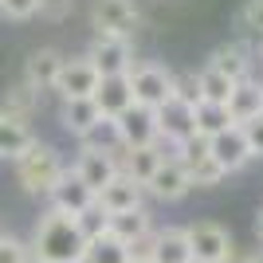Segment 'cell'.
<instances>
[{
  "mask_svg": "<svg viewBox=\"0 0 263 263\" xmlns=\"http://www.w3.org/2000/svg\"><path fill=\"white\" fill-rule=\"evenodd\" d=\"M28 248H32L35 263H83V255H87V240H83L75 216H63L55 209H47L40 216Z\"/></svg>",
  "mask_w": 263,
  "mask_h": 263,
  "instance_id": "cell-1",
  "label": "cell"
},
{
  "mask_svg": "<svg viewBox=\"0 0 263 263\" xmlns=\"http://www.w3.org/2000/svg\"><path fill=\"white\" fill-rule=\"evenodd\" d=\"M12 165H16V181H20V189H24V193H32V197H47V193L55 189V181L63 177V169H67V165L59 161V154H55V145L40 142V138H35Z\"/></svg>",
  "mask_w": 263,
  "mask_h": 263,
  "instance_id": "cell-2",
  "label": "cell"
},
{
  "mask_svg": "<svg viewBox=\"0 0 263 263\" xmlns=\"http://www.w3.org/2000/svg\"><path fill=\"white\" fill-rule=\"evenodd\" d=\"M130 90H134V106L145 110H161L173 99V71L161 63H134L130 67Z\"/></svg>",
  "mask_w": 263,
  "mask_h": 263,
  "instance_id": "cell-3",
  "label": "cell"
},
{
  "mask_svg": "<svg viewBox=\"0 0 263 263\" xmlns=\"http://www.w3.org/2000/svg\"><path fill=\"white\" fill-rule=\"evenodd\" d=\"M185 236H189L193 263H224L232 252H236L232 232L224 228V224H216V220H197V224H189Z\"/></svg>",
  "mask_w": 263,
  "mask_h": 263,
  "instance_id": "cell-4",
  "label": "cell"
},
{
  "mask_svg": "<svg viewBox=\"0 0 263 263\" xmlns=\"http://www.w3.org/2000/svg\"><path fill=\"white\" fill-rule=\"evenodd\" d=\"M87 59L95 63V71H99L102 79H110V75H130V67H134V44H130V40H122V35L95 32V44H90Z\"/></svg>",
  "mask_w": 263,
  "mask_h": 263,
  "instance_id": "cell-5",
  "label": "cell"
},
{
  "mask_svg": "<svg viewBox=\"0 0 263 263\" xmlns=\"http://www.w3.org/2000/svg\"><path fill=\"white\" fill-rule=\"evenodd\" d=\"M90 20H95V32L130 40L142 16H138V4H134V0H95V4H90Z\"/></svg>",
  "mask_w": 263,
  "mask_h": 263,
  "instance_id": "cell-6",
  "label": "cell"
},
{
  "mask_svg": "<svg viewBox=\"0 0 263 263\" xmlns=\"http://www.w3.org/2000/svg\"><path fill=\"white\" fill-rule=\"evenodd\" d=\"M99 83H102V75L95 71V63H90L87 55H83V59H63L59 79H55V90L63 95V102H71V99H95Z\"/></svg>",
  "mask_w": 263,
  "mask_h": 263,
  "instance_id": "cell-7",
  "label": "cell"
},
{
  "mask_svg": "<svg viewBox=\"0 0 263 263\" xmlns=\"http://www.w3.org/2000/svg\"><path fill=\"white\" fill-rule=\"evenodd\" d=\"M145 193L154 200H181L193 193V181H189V169L177 157H165L161 165H157V173L145 181Z\"/></svg>",
  "mask_w": 263,
  "mask_h": 263,
  "instance_id": "cell-8",
  "label": "cell"
},
{
  "mask_svg": "<svg viewBox=\"0 0 263 263\" xmlns=\"http://www.w3.org/2000/svg\"><path fill=\"white\" fill-rule=\"evenodd\" d=\"M157 118V145L169 142V145H181L185 138H193L197 134V122H193V106H185V102L169 99L161 110H154Z\"/></svg>",
  "mask_w": 263,
  "mask_h": 263,
  "instance_id": "cell-9",
  "label": "cell"
},
{
  "mask_svg": "<svg viewBox=\"0 0 263 263\" xmlns=\"http://www.w3.org/2000/svg\"><path fill=\"white\" fill-rule=\"evenodd\" d=\"M145 189L134 181V177L118 173L114 181H110L106 189H102L99 197H95V204H99L106 216H118V212H134V209H145Z\"/></svg>",
  "mask_w": 263,
  "mask_h": 263,
  "instance_id": "cell-10",
  "label": "cell"
},
{
  "mask_svg": "<svg viewBox=\"0 0 263 263\" xmlns=\"http://www.w3.org/2000/svg\"><path fill=\"white\" fill-rule=\"evenodd\" d=\"M209 157L224 173H236V169H243V165L252 161V149H248V138H243L240 126H228L224 134L209 138Z\"/></svg>",
  "mask_w": 263,
  "mask_h": 263,
  "instance_id": "cell-11",
  "label": "cell"
},
{
  "mask_svg": "<svg viewBox=\"0 0 263 263\" xmlns=\"http://www.w3.org/2000/svg\"><path fill=\"white\" fill-rule=\"evenodd\" d=\"M71 173H75L79 181H83V185H87L90 193L99 197L102 189H106L110 181L118 177V161H114V154H99V149H83Z\"/></svg>",
  "mask_w": 263,
  "mask_h": 263,
  "instance_id": "cell-12",
  "label": "cell"
},
{
  "mask_svg": "<svg viewBox=\"0 0 263 263\" xmlns=\"http://www.w3.org/2000/svg\"><path fill=\"white\" fill-rule=\"evenodd\" d=\"M47 200H51L55 212H63V216H79L83 209H90V204H95V193H90V189L83 185L71 169H63V177L55 181V189L47 193Z\"/></svg>",
  "mask_w": 263,
  "mask_h": 263,
  "instance_id": "cell-13",
  "label": "cell"
},
{
  "mask_svg": "<svg viewBox=\"0 0 263 263\" xmlns=\"http://www.w3.org/2000/svg\"><path fill=\"white\" fill-rule=\"evenodd\" d=\"M165 157L169 154H165L161 145H138V149H126V145H122L118 154H114V161H118V173L134 177V181L145 189V181L157 173V165H161Z\"/></svg>",
  "mask_w": 263,
  "mask_h": 263,
  "instance_id": "cell-14",
  "label": "cell"
},
{
  "mask_svg": "<svg viewBox=\"0 0 263 263\" xmlns=\"http://www.w3.org/2000/svg\"><path fill=\"white\" fill-rule=\"evenodd\" d=\"M118 130H122V145L126 149L157 145V118H154V110H145V106H130L118 118Z\"/></svg>",
  "mask_w": 263,
  "mask_h": 263,
  "instance_id": "cell-15",
  "label": "cell"
},
{
  "mask_svg": "<svg viewBox=\"0 0 263 263\" xmlns=\"http://www.w3.org/2000/svg\"><path fill=\"white\" fill-rule=\"evenodd\" d=\"M95 106H99L102 118H122V114L134 106L130 75H110V79H102L99 90H95Z\"/></svg>",
  "mask_w": 263,
  "mask_h": 263,
  "instance_id": "cell-16",
  "label": "cell"
},
{
  "mask_svg": "<svg viewBox=\"0 0 263 263\" xmlns=\"http://www.w3.org/2000/svg\"><path fill=\"white\" fill-rule=\"evenodd\" d=\"M259 114H263V83L259 79H240L228 95V118L236 126H243V122L259 118Z\"/></svg>",
  "mask_w": 263,
  "mask_h": 263,
  "instance_id": "cell-17",
  "label": "cell"
},
{
  "mask_svg": "<svg viewBox=\"0 0 263 263\" xmlns=\"http://www.w3.org/2000/svg\"><path fill=\"white\" fill-rule=\"evenodd\" d=\"M252 55H255V51H252L248 44L232 40V44H224V47H216V51H212L209 67H216L220 75H228L232 83H240V79H252V67H255Z\"/></svg>",
  "mask_w": 263,
  "mask_h": 263,
  "instance_id": "cell-18",
  "label": "cell"
},
{
  "mask_svg": "<svg viewBox=\"0 0 263 263\" xmlns=\"http://www.w3.org/2000/svg\"><path fill=\"white\" fill-rule=\"evenodd\" d=\"M59 67H63V55L55 51V47H40V51H32L28 67H24V83H28V87H35L40 95H44V90H55Z\"/></svg>",
  "mask_w": 263,
  "mask_h": 263,
  "instance_id": "cell-19",
  "label": "cell"
},
{
  "mask_svg": "<svg viewBox=\"0 0 263 263\" xmlns=\"http://www.w3.org/2000/svg\"><path fill=\"white\" fill-rule=\"evenodd\" d=\"M145 232H154L149 209H134V212H118V216H110L106 236H110V240H118L122 248H130V243H138V240H142Z\"/></svg>",
  "mask_w": 263,
  "mask_h": 263,
  "instance_id": "cell-20",
  "label": "cell"
},
{
  "mask_svg": "<svg viewBox=\"0 0 263 263\" xmlns=\"http://www.w3.org/2000/svg\"><path fill=\"white\" fill-rule=\"evenodd\" d=\"M32 142H35V134L28 130V122L12 118L8 110H0V157L16 161V157H20Z\"/></svg>",
  "mask_w": 263,
  "mask_h": 263,
  "instance_id": "cell-21",
  "label": "cell"
},
{
  "mask_svg": "<svg viewBox=\"0 0 263 263\" xmlns=\"http://www.w3.org/2000/svg\"><path fill=\"white\" fill-rule=\"evenodd\" d=\"M154 263H193V252H189V236H185V228H157Z\"/></svg>",
  "mask_w": 263,
  "mask_h": 263,
  "instance_id": "cell-22",
  "label": "cell"
},
{
  "mask_svg": "<svg viewBox=\"0 0 263 263\" xmlns=\"http://www.w3.org/2000/svg\"><path fill=\"white\" fill-rule=\"evenodd\" d=\"M99 118H102V114H99V106H95V99H71V102H63V110H59L63 130L75 134V138H83Z\"/></svg>",
  "mask_w": 263,
  "mask_h": 263,
  "instance_id": "cell-23",
  "label": "cell"
},
{
  "mask_svg": "<svg viewBox=\"0 0 263 263\" xmlns=\"http://www.w3.org/2000/svg\"><path fill=\"white\" fill-rule=\"evenodd\" d=\"M83 149H99V154H118L122 149V130H118V118H99L83 138Z\"/></svg>",
  "mask_w": 263,
  "mask_h": 263,
  "instance_id": "cell-24",
  "label": "cell"
},
{
  "mask_svg": "<svg viewBox=\"0 0 263 263\" xmlns=\"http://www.w3.org/2000/svg\"><path fill=\"white\" fill-rule=\"evenodd\" d=\"M193 122H197L200 138H216V134H224L228 126H236V122L228 118V106H216V102H197V106H193Z\"/></svg>",
  "mask_w": 263,
  "mask_h": 263,
  "instance_id": "cell-25",
  "label": "cell"
},
{
  "mask_svg": "<svg viewBox=\"0 0 263 263\" xmlns=\"http://www.w3.org/2000/svg\"><path fill=\"white\" fill-rule=\"evenodd\" d=\"M197 83H200V102H216V106H228V95H232V83L228 75H220L216 67H200L197 71Z\"/></svg>",
  "mask_w": 263,
  "mask_h": 263,
  "instance_id": "cell-26",
  "label": "cell"
},
{
  "mask_svg": "<svg viewBox=\"0 0 263 263\" xmlns=\"http://www.w3.org/2000/svg\"><path fill=\"white\" fill-rule=\"evenodd\" d=\"M35 106H40V90L28 87V83H20V87H12V90H8V99H4V106H0V110H8L12 118L28 122V118L35 114Z\"/></svg>",
  "mask_w": 263,
  "mask_h": 263,
  "instance_id": "cell-27",
  "label": "cell"
},
{
  "mask_svg": "<svg viewBox=\"0 0 263 263\" xmlns=\"http://www.w3.org/2000/svg\"><path fill=\"white\" fill-rule=\"evenodd\" d=\"M83 263H130V252H126L118 240L102 236V240L87 243V255H83Z\"/></svg>",
  "mask_w": 263,
  "mask_h": 263,
  "instance_id": "cell-28",
  "label": "cell"
},
{
  "mask_svg": "<svg viewBox=\"0 0 263 263\" xmlns=\"http://www.w3.org/2000/svg\"><path fill=\"white\" fill-rule=\"evenodd\" d=\"M75 224H79V232H83V240H87V243H95V240H102V236H106L110 216L99 209V204H90V209H83V212L75 216Z\"/></svg>",
  "mask_w": 263,
  "mask_h": 263,
  "instance_id": "cell-29",
  "label": "cell"
},
{
  "mask_svg": "<svg viewBox=\"0 0 263 263\" xmlns=\"http://www.w3.org/2000/svg\"><path fill=\"white\" fill-rule=\"evenodd\" d=\"M169 157H177L185 169H193L197 161H204V157H209V138L193 134V138H185L181 145H173V154H169Z\"/></svg>",
  "mask_w": 263,
  "mask_h": 263,
  "instance_id": "cell-30",
  "label": "cell"
},
{
  "mask_svg": "<svg viewBox=\"0 0 263 263\" xmlns=\"http://www.w3.org/2000/svg\"><path fill=\"white\" fill-rule=\"evenodd\" d=\"M173 99L185 102V106H197V102H200L197 71H173Z\"/></svg>",
  "mask_w": 263,
  "mask_h": 263,
  "instance_id": "cell-31",
  "label": "cell"
},
{
  "mask_svg": "<svg viewBox=\"0 0 263 263\" xmlns=\"http://www.w3.org/2000/svg\"><path fill=\"white\" fill-rule=\"evenodd\" d=\"M224 177H228V173H224V169H220L212 157H204V161H197L193 169H189V181H193V189H212V185H220Z\"/></svg>",
  "mask_w": 263,
  "mask_h": 263,
  "instance_id": "cell-32",
  "label": "cell"
},
{
  "mask_svg": "<svg viewBox=\"0 0 263 263\" xmlns=\"http://www.w3.org/2000/svg\"><path fill=\"white\" fill-rule=\"evenodd\" d=\"M28 259H32V248H28L20 236L0 232V263H28Z\"/></svg>",
  "mask_w": 263,
  "mask_h": 263,
  "instance_id": "cell-33",
  "label": "cell"
},
{
  "mask_svg": "<svg viewBox=\"0 0 263 263\" xmlns=\"http://www.w3.org/2000/svg\"><path fill=\"white\" fill-rule=\"evenodd\" d=\"M0 12L8 20H32L40 12V0H0Z\"/></svg>",
  "mask_w": 263,
  "mask_h": 263,
  "instance_id": "cell-34",
  "label": "cell"
},
{
  "mask_svg": "<svg viewBox=\"0 0 263 263\" xmlns=\"http://www.w3.org/2000/svg\"><path fill=\"white\" fill-rule=\"evenodd\" d=\"M240 20H243V28H248L252 35H259V40H263V0H248Z\"/></svg>",
  "mask_w": 263,
  "mask_h": 263,
  "instance_id": "cell-35",
  "label": "cell"
},
{
  "mask_svg": "<svg viewBox=\"0 0 263 263\" xmlns=\"http://www.w3.org/2000/svg\"><path fill=\"white\" fill-rule=\"evenodd\" d=\"M240 130H243V138H248L252 157H263V114H259V118H252V122H243Z\"/></svg>",
  "mask_w": 263,
  "mask_h": 263,
  "instance_id": "cell-36",
  "label": "cell"
},
{
  "mask_svg": "<svg viewBox=\"0 0 263 263\" xmlns=\"http://www.w3.org/2000/svg\"><path fill=\"white\" fill-rule=\"evenodd\" d=\"M154 243H157V228L154 232H145L138 243H130L126 252H130V259H154Z\"/></svg>",
  "mask_w": 263,
  "mask_h": 263,
  "instance_id": "cell-37",
  "label": "cell"
},
{
  "mask_svg": "<svg viewBox=\"0 0 263 263\" xmlns=\"http://www.w3.org/2000/svg\"><path fill=\"white\" fill-rule=\"evenodd\" d=\"M71 12V0H40V16L44 20H63Z\"/></svg>",
  "mask_w": 263,
  "mask_h": 263,
  "instance_id": "cell-38",
  "label": "cell"
},
{
  "mask_svg": "<svg viewBox=\"0 0 263 263\" xmlns=\"http://www.w3.org/2000/svg\"><path fill=\"white\" fill-rule=\"evenodd\" d=\"M224 263H255V259H252V255H240V252H232Z\"/></svg>",
  "mask_w": 263,
  "mask_h": 263,
  "instance_id": "cell-39",
  "label": "cell"
},
{
  "mask_svg": "<svg viewBox=\"0 0 263 263\" xmlns=\"http://www.w3.org/2000/svg\"><path fill=\"white\" fill-rule=\"evenodd\" d=\"M255 236H259V243H263V212H259V220H255Z\"/></svg>",
  "mask_w": 263,
  "mask_h": 263,
  "instance_id": "cell-40",
  "label": "cell"
},
{
  "mask_svg": "<svg viewBox=\"0 0 263 263\" xmlns=\"http://www.w3.org/2000/svg\"><path fill=\"white\" fill-rule=\"evenodd\" d=\"M252 259H255V263H263V248H259V252H255V255H252Z\"/></svg>",
  "mask_w": 263,
  "mask_h": 263,
  "instance_id": "cell-41",
  "label": "cell"
},
{
  "mask_svg": "<svg viewBox=\"0 0 263 263\" xmlns=\"http://www.w3.org/2000/svg\"><path fill=\"white\" fill-rule=\"evenodd\" d=\"M255 55H259V67H263V40H259V51H255Z\"/></svg>",
  "mask_w": 263,
  "mask_h": 263,
  "instance_id": "cell-42",
  "label": "cell"
},
{
  "mask_svg": "<svg viewBox=\"0 0 263 263\" xmlns=\"http://www.w3.org/2000/svg\"><path fill=\"white\" fill-rule=\"evenodd\" d=\"M130 263H154V259H130Z\"/></svg>",
  "mask_w": 263,
  "mask_h": 263,
  "instance_id": "cell-43",
  "label": "cell"
},
{
  "mask_svg": "<svg viewBox=\"0 0 263 263\" xmlns=\"http://www.w3.org/2000/svg\"><path fill=\"white\" fill-rule=\"evenodd\" d=\"M28 263H35V259H28Z\"/></svg>",
  "mask_w": 263,
  "mask_h": 263,
  "instance_id": "cell-44",
  "label": "cell"
}]
</instances>
